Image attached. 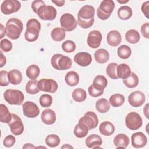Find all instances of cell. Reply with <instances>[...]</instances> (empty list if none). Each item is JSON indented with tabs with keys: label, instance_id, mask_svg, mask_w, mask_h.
<instances>
[{
	"label": "cell",
	"instance_id": "ee69618b",
	"mask_svg": "<svg viewBox=\"0 0 149 149\" xmlns=\"http://www.w3.org/2000/svg\"><path fill=\"white\" fill-rule=\"evenodd\" d=\"M76 47L74 42L72 40H66L62 44V49L67 53L73 52L76 49Z\"/></svg>",
	"mask_w": 149,
	"mask_h": 149
},
{
	"label": "cell",
	"instance_id": "2e32d148",
	"mask_svg": "<svg viewBox=\"0 0 149 149\" xmlns=\"http://www.w3.org/2000/svg\"><path fill=\"white\" fill-rule=\"evenodd\" d=\"M145 95L140 91H135L131 93L128 97L129 104L133 107L141 106L145 101Z\"/></svg>",
	"mask_w": 149,
	"mask_h": 149
},
{
	"label": "cell",
	"instance_id": "5b68a950",
	"mask_svg": "<svg viewBox=\"0 0 149 149\" xmlns=\"http://www.w3.org/2000/svg\"><path fill=\"white\" fill-rule=\"evenodd\" d=\"M115 8V3L112 0L102 1L97 10L98 18L102 20L108 19Z\"/></svg>",
	"mask_w": 149,
	"mask_h": 149
},
{
	"label": "cell",
	"instance_id": "d6a6232c",
	"mask_svg": "<svg viewBox=\"0 0 149 149\" xmlns=\"http://www.w3.org/2000/svg\"><path fill=\"white\" fill-rule=\"evenodd\" d=\"M125 38L126 40L130 44H136L139 41L140 36L137 30L134 29H130L126 33Z\"/></svg>",
	"mask_w": 149,
	"mask_h": 149
},
{
	"label": "cell",
	"instance_id": "3957f363",
	"mask_svg": "<svg viewBox=\"0 0 149 149\" xmlns=\"http://www.w3.org/2000/svg\"><path fill=\"white\" fill-rule=\"evenodd\" d=\"M41 30V24L36 19H30L26 23L24 37L28 42H34L37 40Z\"/></svg>",
	"mask_w": 149,
	"mask_h": 149
},
{
	"label": "cell",
	"instance_id": "7c38bea8",
	"mask_svg": "<svg viewBox=\"0 0 149 149\" xmlns=\"http://www.w3.org/2000/svg\"><path fill=\"white\" fill-rule=\"evenodd\" d=\"M38 87L40 90L54 93L58 87L57 82L51 79H42L38 81Z\"/></svg>",
	"mask_w": 149,
	"mask_h": 149
},
{
	"label": "cell",
	"instance_id": "5bb4252c",
	"mask_svg": "<svg viewBox=\"0 0 149 149\" xmlns=\"http://www.w3.org/2000/svg\"><path fill=\"white\" fill-rule=\"evenodd\" d=\"M23 113L27 118H34L40 113V109L33 102L26 101L22 106Z\"/></svg>",
	"mask_w": 149,
	"mask_h": 149
},
{
	"label": "cell",
	"instance_id": "b9f144b4",
	"mask_svg": "<svg viewBox=\"0 0 149 149\" xmlns=\"http://www.w3.org/2000/svg\"><path fill=\"white\" fill-rule=\"evenodd\" d=\"M118 64L116 63H111L108 65L106 68V73L108 76L112 79H118L119 77L116 73Z\"/></svg>",
	"mask_w": 149,
	"mask_h": 149
},
{
	"label": "cell",
	"instance_id": "e575fe53",
	"mask_svg": "<svg viewBox=\"0 0 149 149\" xmlns=\"http://www.w3.org/2000/svg\"><path fill=\"white\" fill-rule=\"evenodd\" d=\"M66 36L65 31L61 27L54 28L51 33V36L55 41H61L64 40Z\"/></svg>",
	"mask_w": 149,
	"mask_h": 149
},
{
	"label": "cell",
	"instance_id": "e0dca14e",
	"mask_svg": "<svg viewBox=\"0 0 149 149\" xmlns=\"http://www.w3.org/2000/svg\"><path fill=\"white\" fill-rule=\"evenodd\" d=\"M132 145L136 148L144 147L147 143V139L146 135L140 132L133 133L131 137Z\"/></svg>",
	"mask_w": 149,
	"mask_h": 149
},
{
	"label": "cell",
	"instance_id": "277c9868",
	"mask_svg": "<svg viewBox=\"0 0 149 149\" xmlns=\"http://www.w3.org/2000/svg\"><path fill=\"white\" fill-rule=\"evenodd\" d=\"M51 63L52 67L58 70L68 69L72 65V59L69 57L61 54H54L51 58Z\"/></svg>",
	"mask_w": 149,
	"mask_h": 149
},
{
	"label": "cell",
	"instance_id": "816d5d0a",
	"mask_svg": "<svg viewBox=\"0 0 149 149\" xmlns=\"http://www.w3.org/2000/svg\"><path fill=\"white\" fill-rule=\"evenodd\" d=\"M148 6H149V1L144 2L141 6V10L147 19L148 18Z\"/></svg>",
	"mask_w": 149,
	"mask_h": 149
},
{
	"label": "cell",
	"instance_id": "8d00e7d4",
	"mask_svg": "<svg viewBox=\"0 0 149 149\" xmlns=\"http://www.w3.org/2000/svg\"><path fill=\"white\" fill-rule=\"evenodd\" d=\"M73 99L78 102L84 101L87 98V94L86 91L83 88H76L74 89L72 94Z\"/></svg>",
	"mask_w": 149,
	"mask_h": 149
},
{
	"label": "cell",
	"instance_id": "7402d4cb",
	"mask_svg": "<svg viewBox=\"0 0 149 149\" xmlns=\"http://www.w3.org/2000/svg\"><path fill=\"white\" fill-rule=\"evenodd\" d=\"M113 144L117 148H125L129 144V138L125 134H118L114 137Z\"/></svg>",
	"mask_w": 149,
	"mask_h": 149
},
{
	"label": "cell",
	"instance_id": "680465c9",
	"mask_svg": "<svg viewBox=\"0 0 149 149\" xmlns=\"http://www.w3.org/2000/svg\"><path fill=\"white\" fill-rule=\"evenodd\" d=\"M118 2L119 3H126L128 2L129 1L128 0H127V1H119V0H118Z\"/></svg>",
	"mask_w": 149,
	"mask_h": 149
},
{
	"label": "cell",
	"instance_id": "ba28073f",
	"mask_svg": "<svg viewBox=\"0 0 149 149\" xmlns=\"http://www.w3.org/2000/svg\"><path fill=\"white\" fill-rule=\"evenodd\" d=\"M59 21L62 28L66 31H73L77 27L78 24L74 17L69 13L63 14Z\"/></svg>",
	"mask_w": 149,
	"mask_h": 149
},
{
	"label": "cell",
	"instance_id": "9a60e30c",
	"mask_svg": "<svg viewBox=\"0 0 149 149\" xmlns=\"http://www.w3.org/2000/svg\"><path fill=\"white\" fill-rule=\"evenodd\" d=\"M102 36L98 30L91 31L87 37V43L88 47L91 48H97L101 44Z\"/></svg>",
	"mask_w": 149,
	"mask_h": 149
},
{
	"label": "cell",
	"instance_id": "ab89813d",
	"mask_svg": "<svg viewBox=\"0 0 149 149\" xmlns=\"http://www.w3.org/2000/svg\"><path fill=\"white\" fill-rule=\"evenodd\" d=\"M26 91L30 94H36L40 90L38 87V81L36 80H31L29 81L26 86Z\"/></svg>",
	"mask_w": 149,
	"mask_h": 149
},
{
	"label": "cell",
	"instance_id": "6da1fadb",
	"mask_svg": "<svg viewBox=\"0 0 149 149\" xmlns=\"http://www.w3.org/2000/svg\"><path fill=\"white\" fill-rule=\"evenodd\" d=\"M95 9L93 6L86 5L82 6L77 14V24L83 29L91 27L94 22Z\"/></svg>",
	"mask_w": 149,
	"mask_h": 149
},
{
	"label": "cell",
	"instance_id": "f546056e",
	"mask_svg": "<svg viewBox=\"0 0 149 149\" xmlns=\"http://www.w3.org/2000/svg\"><path fill=\"white\" fill-rule=\"evenodd\" d=\"M89 129L87 126L81 122H79L74 129V134L78 138H83L88 134Z\"/></svg>",
	"mask_w": 149,
	"mask_h": 149
},
{
	"label": "cell",
	"instance_id": "484cf974",
	"mask_svg": "<svg viewBox=\"0 0 149 149\" xmlns=\"http://www.w3.org/2000/svg\"><path fill=\"white\" fill-rule=\"evenodd\" d=\"M108 81L107 78L103 75H97L93 80V87L100 91H102L107 86Z\"/></svg>",
	"mask_w": 149,
	"mask_h": 149
},
{
	"label": "cell",
	"instance_id": "db71d44e",
	"mask_svg": "<svg viewBox=\"0 0 149 149\" xmlns=\"http://www.w3.org/2000/svg\"><path fill=\"white\" fill-rule=\"evenodd\" d=\"M52 2L55 3L58 6H62L65 4V1L64 0H59V1H52Z\"/></svg>",
	"mask_w": 149,
	"mask_h": 149
},
{
	"label": "cell",
	"instance_id": "74e56055",
	"mask_svg": "<svg viewBox=\"0 0 149 149\" xmlns=\"http://www.w3.org/2000/svg\"><path fill=\"white\" fill-rule=\"evenodd\" d=\"M124 102L125 97L120 94H113L109 98V104L113 107H119L122 105Z\"/></svg>",
	"mask_w": 149,
	"mask_h": 149
},
{
	"label": "cell",
	"instance_id": "9c48e42d",
	"mask_svg": "<svg viewBox=\"0 0 149 149\" xmlns=\"http://www.w3.org/2000/svg\"><path fill=\"white\" fill-rule=\"evenodd\" d=\"M38 17L43 20H53L57 14L56 9L51 5H42L37 12Z\"/></svg>",
	"mask_w": 149,
	"mask_h": 149
},
{
	"label": "cell",
	"instance_id": "f6af8a7d",
	"mask_svg": "<svg viewBox=\"0 0 149 149\" xmlns=\"http://www.w3.org/2000/svg\"><path fill=\"white\" fill-rule=\"evenodd\" d=\"M0 48L4 52H9L12 49V44L8 39H3L0 42Z\"/></svg>",
	"mask_w": 149,
	"mask_h": 149
},
{
	"label": "cell",
	"instance_id": "681fc988",
	"mask_svg": "<svg viewBox=\"0 0 149 149\" xmlns=\"http://www.w3.org/2000/svg\"><path fill=\"white\" fill-rule=\"evenodd\" d=\"M45 3L42 0H36L34 1L32 3H31V8L33 9V10L34 11V13H37V10H38V9L42 6V5H44Z\"/></svg>",
	"mask_w": 149,
	"mask_h": 149
},
{
	"label": "cell",
	"instance_id": "6f0895ef",
	"mask_svg": "<svg viewBox=\"0 0 149 149\" xmlns=\"http://www.w3.org/2000/svg\"><path fill=\"white\" fill-rule=\"evenodd\" d=\"M36 147L30 143H26L23 146V148H35Z\"/></svg>",
	"mask_w": 149,
	"mask_h": 149
},
{
	"label": "cell",
	"instance_id": "ac0fdd59",
	"mask_svg": "<svg viewBox=\"0 0 149 149\" xmlns=\"http://www.w3.org/2000/svg\"><path fill=\"white\" fill-rule=\"evenodd\" d=\"M74 61L79 66L85 67L88 66L91 63L92 57L88 52H80L75 55Z\"/></svg>",
	"mask_w": 149,
	"mask_h": 149
},
{
	"label": "cell",
	"instance_id": "11a10c76",
	"mask_svg": "<svg viewBox=\"0 0 149 149\" xmlns=\"http://www.w3.org/2000/svg\"><path fill=\"white\" fill-rule=\"evenodd\" d=\"M5 34H6L5 29L3 27V26L1 23V36H0V38L2 39L3 37V36H5Z\"/></svg>",
	"mask_w": 149,
	"mask_h": 149
},
{
	"label": "cell",
	"instance_id": "4dcf8cb0",
	"mask_svg": "<svg viewBox=\"0 0 149 149\" xmlns=\"http://www.w3.org/2000/svg\"><path fill=\"white\" fill-rule=\"evenodd\" d=\"M133 12L130 7L128 6H122L118 10V16L119 18L123 20L129 19L132 16Z\"/></svg>",
	"mask_w": 149,
	"mask_h": 149
},
{
	"label": "cell",
	"instance_id": "8fae6325",
	"mask_svg": "<svg viewBox=\"0 0 149 149\" xmlns=\"http://www.w3.org/2000/svg\"><path fill=\"white\" fill-rule=\"evenodd\" d=\"M8 124L13 134L19 136L23 133L24 131V125L20 118L17 115L12 113V119Z\"/></svg>",
	"mask_w": 149,
	"mask_h": 149
},
{
	"label": "cell",
	"instance_id": "7bdbcfd3",
	"mask_svg": "<svg viewBox=\"0 0 149 149\" xmlns=\"http://www.w3.org/2000/svg\"><path fill=\"white\" fill-rule=\"evenodd\" d=\"M39 102L42 107H49L52 103V98L49 94H44L40 97Z\"/></svg>",
	"mask_w": 149,
	"mask_h": 149
},
{
	"label": "cell",
	"instance_id": "d4e9b609",
	"mask_svg": "<svg viewBox=\"0 0 149 149\" xmlns=\"http://www.w3.org/2000/svg\"><path fill=\"white\" fill-rule=\"evenodd\" d=\"M94 58L98 63H105L109 59V54L105 49H98L94 53Z\"/></svg>",
	"mask_w": 149,
	"mask_h": 149
},
{
	"label": "cell",
	"instance_id": "9f6ffc18",
	"mask_svg": "<svg viewBox=\"0 0 149 149\" xmlns=\"http://www.w3.org/2000/svg\"><path fill=\"white\" fill-rule=\"evenodd\" d=\"M148 104H147L143 109L144 114L145 115V116H146V118L147 119H148Z\"/></svg>",
	"mask_w": 149,
	"mask_h": 149
},
{
	"label": "cell",
	"instance_id": "60d3db41",
	"mask_svg": "<svg viewBox=\"0 0 149 149\" xmlns=\"http://www.w3.org/2000/svg\"><path fill=\"white\" fill-rule=\"evenodd\" d=\"M45 144L50 147H55L60 143V139L58 135L52 134L48 135L45 139Z\"/></svg>",
	"mask_w": 149,
	"mask_h": 149
},
{
	"label": "cell",
	"instance_id": "91938a15",
	"mask_svg": "<svg viewBox=\"0 0 149 149\" xmlns=\"http://www.w3.org/2000/svg\"><path fill=\"white\" fill-rule=\"evenodd\" d=\"M64 147L65 148H73V147H72L70 146H69L68 144H66V145H65V146L62 147V148H64Z\"/></svg>",
	"mask_w": 149,
	"mask_h": 149
},
{
	"label": "cell",
	"instance_id": "1f68e13d",
	"mask_svg": "<svg viewBox=\"0 0 149 149\" xmlns=\"http://www.w3.org/2000/svg\"><path fill=\"white\" fill-rule=\"evenodd\" d=\"M12 119V113L9 111L8 107L3 104L0 105V121L2 123H8Z\"/></svg>",
	"mask_w": 149,
	"mask_h": 149
},
{
	"label": "cell",
	"instance_id": "f1b7e54d",
	"mask_svg": "<svg viewBox=\"0 0 149 149\" xmlns=\"http://www.w3.org/2000/svg\"><path fill=\"white\" fill-rule=\"evenodd\" d=\"M95 108L98 112L101 113H107L110 109V104L105 98H100L96 101Z\"/></svg>",
	"mask_w": 149,
	"mask_h": 149
},
{
	"label": "cell",
	"instance_id": "f5cc1de1",
	"mask_svg": "<svg viewBox=\"0 0 149 149\" xmlns=\"http://www.w3.org/2000/svg\"><path fill=\"white\" fill-rule=\"evenodd\" d=\"M6 62V57L2 54V52H1V65H0V67L2 68L3 67Z\"/></svg>",
	"mask_w": 149,
	"mask_h": 149
},
{
	"label": "cell",
	"instance_id": "d6986e66",
	"mask_svg": "<svg viewBox=\"0 0 149 149\" xmlns=\"http://www.w3.org/2000/svg\"><path fill=\"white\" fill-rule=\"evenodd\" d=\"M121 40V34L118 30H111L107 34V43L112 47L118 46L120 44Z\"/></svg>",
	"mask_w": 149,
	"mask_h": 149
},
{
	"label": "cell",
	"instance_id": "44dd1931",
	"mask_svg": "<svg viewBox=\"0 0 149 149\" xmlns=\"http://www.w3.org/2000/svg\"><path fill=\"white\" fill-rule=\"evenodd\" d=\"M42 122L46 125H52L56 121V115L55 112L51 109H44L41 116Z\"/></svg>",
	"mask_w": 149,
	"mask_h": 149
},
{
	"label": "cell",
	"instance_id": "603a6c76",
	"mask_svg": "<svg viewBox=\"0 0 149 149\" xmlns=\"http://www.w3.org/2000/svg\"><path fill=\"white\" fill-rule=\"evenodd\" d=\"M99 130L101 134L105 136H109L115 132V126L111 122L104 121L100 124Z\"/></svg>",
	"mask_w": 149,
	"mask_h": 149
},
{
	"label": "cell",
	"instance_id": "7a4b0ae2",
	"mask_svg": "<svg viewBox=\"0 0 149 149\" xmlns=\"http://www.w3.org/2000/svg\"><path fill=\"white\" fill-rule=\"evenodd\" d=\"M23 29V23L20 20L17 18H10L6 23V34L12 40L18 39L21 35Z\"/></svg>",
	"mask_w": 149,
	"mask_h": 149
},
{
	"label": "cell",
	"instance_id": "836d02e7",
	"mask_svg": "<svg viewBox=\"0 0 149 149\" xmlns=\"http://www.w3.org/2000/svg\"><path fill=\"white\" fill-rule=\"evenodd\" d=\"M123 82L127 88H134L139 84V77L136 73L134 72H131L128 77L123 79Z\"/></svg>",
	"mask_w": 149,
	"mask_h": 149
},
{
	"label": "cell",
	"instance_id": "ffe728a7",
	"mask_svg": "<svg viewBox=\"0 0 149 149\" xmlns=\"http://www.w3.org/2000/svg\"><path fill=\"white\" fill-rule=\"evenodd\" d=\"M85 143L86 146L90 148H100L102 143V140L99 135L94 134L88 136L86 138Z\"/></svg>",
	"mask_w": 149,
	"mask_h": 149
},
{
	"label": "cell",
	"instance_id": "f907efd6",
	"mask_svg": "<svg viewBox=\"0 0 149 149\" xmlns=\"http://www.w3.org/2000/svg\"><path fill=\"white\" fill-rule=\"evenodd\" d=\"M141 33L144 37L149 38V23L147 22L144 23L141 27Z\"/></svg>",
	"mask_w": 149,
	"mask_h": 149
},
{
	"label": "cell",
	"instance_id": "f35d334b",
	"mask_svg": "<svg viewBox=\"0 0 149 149\" xmlns=\"http://www.w3.org/2000/svg\"><path fill=\"white\" fill-rule=\"evenodd\" d=\"M132 54L131 48L126 45H122L118 48L117 51V54L118 56L123 59H128Z\"/></svg>",
	"mask_w": 149,
	"mask_h": 149
},
{
	"label": "cell",
	"instance_id": "83f0119b",
	"mask_svg": "<svg viewBox=\"0 0 149 149\" xmlns=\"http://www.w3.org/2000/svg\"><path fill=\"white\" fill-rule=\"evenodd\" d=\"M65 80L68 86H75L79 82V76L76 72L70 71L66 74Z\"/></svg>",
	"mask_w": 149,
	"mask_h": 149
},
{
	"label": "cell",
	"instance_id": "bcb514c9",
	"mask_svg": "<svg viewBox=\"0 0 149 149\" xmlns=\"http://www.w3.org/2000/svg\"><path fill=\"white\" fill-rule=\"evenodd\" d=\"M8 72L6 70L0 72V85L1 86H6L9 84V81L8 77Z\"/></svg>",
	"mask_w": 149,
	"mask_h": 149
},
{
	"label": "cell",
	"instance_id": "4316f807",
	"mask_svg": "<svg viewBox=\"0 0 149 149\" xmlns=\"http://www.w3.org/2000/svg\"><path fill=\"white\" fill-rule=\"evenodd\" d=\"M116 73L119 78L125 79L130 76L131 73V70L129 66L127 64L121 63L118 65L117 66Z\"/></svg>",
	"mask_w": 149,
	"mask_h": 149
},
{
	"label": "cell",
	"instance_id": "30bf717a",
	"mask_svg": "<svg viewBox=\"0 0 149 149\" xmlns=\"http://www.w3.org/2000/svg\"><path fill=\"white\" fill-rule=\"evenodd\" d=\"M21 8V3L16 0H5L1 6V10L5 15H10L17 12Z\"/></svg>",
	"mask_w": 149,
	"mask_h": 149
},
{
	"label": "cell",
	"instance_id": "52a82bcc",
	"mask_svg": "<svg viewBox=\"0 0 149 149\" xmlns=\"http://www.w3.org/2000/svg\"><path fill=\"white\" fill-rule=\"evenodd\" d=\"M125 123L128 129L132 130H136L141 127L143 120L138 113L131 112L126 115L125 118Z\"/></svg>",
	"mask_w": 149,
	"mask_h": 149
},
{
	"label": "cell",
	"instance_id": "8992f818",
	"mask_svg": "<svg viewBox=\"0 0 149 149\" xmlns=\"http://www.w3.org/2000/svg\"><path fill=\"white\" fill-rule=\"evenodd\" d=\"M5 100L10 105H20L22 104L24 97L23 93L18 90L8 89L3 93Z\"/></svg>",
	"mask_w": 149,
	"mask_h": 149
},
{
	"label": "cell",
	"instance_id": "c3c4849f",
	"mask_svg": "<svg viewBox=\"0 0 149 149\" xmlns=\"http://www.w3.org/2000/svg\"><path fill=\"white\" fill-rule=\"evenodd\" d=\"M88 91L90 95H91L93 97H97L101 96L104 93V90L102 91L98 90L95 89L92 84L89 86L88 88Z\"/></svg>",
	"mask_w": 149,
	"mask_h": 149
},
{
	"label": "cell",
	"instance_id": "7dc6e473",
	"mask_svg": "<svg viewBox=\"0 0 149 149\" xmlns=\"http://www.w3.org/2000/svg\"><path fill=\"white\" fill-rule=\"evenodd\" d=\"M16 142L15 137L12 135H8L6 136L3 140V144L6 147H10L13 146Z\"/></svg>",
	"mask_w": 149,
	"mask_h": 149
},
{
	"label": "cell",
	"instance_id": "cb8c5ba5",
	"mask_svg": "<svg viewBox=\"0 0 149 149\" xmlns=\"http://www.w3.org/2000/svg\"><path fill=\"white\" fill-rule=\"evenodd\" d=\"M8 80L13 85H17L22 81V74L17 69H12L8 72Z\"/></svg>",
	"mask_w": 149,
	"mask_h": 149
},
{
	"label": "cell",
	"instance_id": "4fadbf2b",
	"mask_svg": "<svg viewBox=\"0 0 149 149\" xmlns=\"http://www.w3.org/2000/svg\"><path fill=\"white\" fill-rule=\"evenodd\" d=\"M79 122H81L87 126L88 129H93L97 127L98 124V118L97 115L92 111L86 112L84 115L81 117Z\"/></svg>",
	"mask_w": 149,
	"mask_h": 149
},
{
	"label": "cell",
	"instance_id": "d590c367",
	"mask_svg": "<svg viewBox=\"0 0 149 149\" xmlns=\"http://www.w3.org/2000/svg\"><path fill=\"white\" fill-rule=\"evenodd\" d=\"M26 76L31 80H36L40 73V68L36 65H31L26 69Z\"/></svg>",
	"mask_w": 149,
	"mask_h": 149
}]
</instances>
